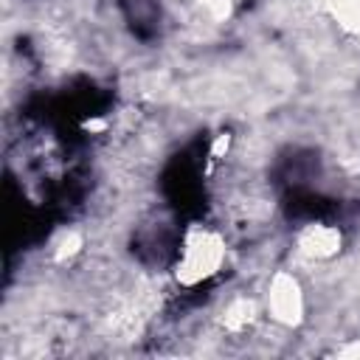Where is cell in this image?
Returning <instances> with one entry per match:
<instances>
[{
	"instance_id": "6da1fadb",
	"label": "cell",
	"mask_w": 360,
	"mask_h": 360,
	"mask_svg": "<svg viewBox=\"0 0 360 360\" xmlns=\"http://www.w3.org/2000/svg\"><path fill=\"white\" fill-rule=\"evenodd\" d=\"M129 28L141 37V39H149L158 34V25H160V3L158 0H118Z\"/></svg>"
}]
</instances>
